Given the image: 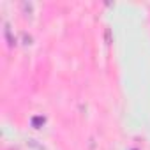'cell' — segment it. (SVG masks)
<instances>
[{
	"mask_svg": "<svg viewBox=\"0 0 150 150\" xmlns=\"http://www.w3.org/2000/svg\"><path fill=\"white\" fill-rule=\"evenodd\" d=\"M44 122H46V118L44 117H32V127H35V129H39V127H42L44 125Z\"/></svg>",
	"mask_w": 150,
	"mask_h": 150,
	"instance_id": "cell-2",
	"label": "cell"
},
{
	"mask_svg": "<svg viewBox=\"0 0 150 150\" xmlns=\"http://www.w3.org/2000/svg\"><path fill=\"white\" fill-rule=\"evenodd\" d=\"M4 34H6V39H7V44L9 46H14L16 44V39L13 37V32H11V25L9 23L4 25Z\"/></svg>",
	"mask_w": 150,
	"mask_h": 150,
	"instance_id": "cell-1",
	"label": "cell"
}]
</instances>
